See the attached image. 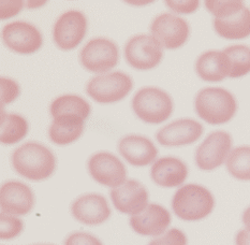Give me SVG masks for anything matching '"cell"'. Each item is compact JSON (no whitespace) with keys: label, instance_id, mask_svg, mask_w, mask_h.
<instances>
[{"label":"cell","instance_id":"cell-7","mask_svg":"<svg viewBox=\"0 0 250 245\" xmlns=\"http://www.w3.org/2000/svg\"><path fill=\"white\" fill-rule=\"evenodd\" d=\"M162 57H164L162 46L153 36H134L125 46V58L134 69H153L160 64Z\"/></svg>","mask_w":250,"mask_h":245},{"label":"cell","instance_id":"cell-3","mask_svg":"<svg viewBox=\"0 0 250 245\" xmlns=\"http://www.w3.org/2000/svg\"><path fill=\"white\" fill-rule=\"evenodd\" d=\"M215 199L208 189L197 184L178 188L172 199V209L179 219L195 222L205 219L214 210Z\"/></svg>","mask_w":250,"mask_h":245},{"label":"cell","instance_id":"cell-22","mask_svg":"<svg viewBox=\"0 0 250 245\" xmlns=\"http://www.w3.org/2000/svg\"><path fill=\"white\" fill-rule=\"evenodd\" d=\"M215 31L228 40H241L250 36V9L244 8L240 12L227 19L214 20Z\"/></svg>","mask_w":250,"mask_h":245},{"label":"cell","instance_id":"cell-13","mask_svg":"<svg viewBox=\"0 0 250 245\" xmlns=\"http://www.w3.org/2000/svg\"><path fill=\"white\" fill-rule=\"evenodd\" d=\"M111 200L116 210L124 214L137 215L148 205V192L135 179H128L111 190Z\"/></svg>","mask_w":250,"mask_h":245},{"label":"cell","instance_id":"cell-31","mask_svg":"<svg viewBox=\"0 0 250 245\" xmlns=\"http://www.w3.org/2000/svg\"><path fill=\"white\" fill-rule=\"evenodd\" d=\"M64 245H103V244L99 239L90 235V233L79 231L70 235L66 239V241H64Z\"/></svg>","mask_w":250,"mask_h":245},{"label":"cell","instance_id":"cell-25","mask_svg":"<svg viewBox=\"0 0 250 245\" xmlns=\"http://www.w3.org/2000/svg\"><path fill=\"white\" fill-rule=\"evenodd\" d=\"M229 65V77L242 78L250 72V47L247 45H232L222 51Z\"/></svg>","mask_w":250,"mask_h":245},{"label":"cell","instance_id":"cell-11","mask_svg":"<svg viewBox=\"0 0 250 245\" xmlns=\"http://www.w3.org/2000/svg\"><path fill=\"white\" fill-rule=\"evenodd\" d=\"M87 19L84 13L71 10L62 14L53 29V38L56 45L63 51L77 47L86 36Z\"/></svg>","mask_w":250,"mask_h":245},{"label":"cell","instance_id":"cell-28","mask_svg":"<svg viewBox=\"0 0 250 245\" xmlns=\"http://www.w3.org/2000/svg\"><path fill=\"white\" fill-rule=\"evenodd\" d=\"M24 224L20 219L1 212L0 214V238L2 240H11L21 235Z\"/></svg>","mask_w":250,"mask_h":245},{"label":"cell","instance_id":"cell-23","mask_svg":"<svg viewBox=\"0 0 250 245\" xmlns=\"http://www.w3.org/2000/svg\"><path fill=\"white\" fill-rule=\"evenodd\" d=\"M91 108L89 103L78 95H63L56 98L51 105L53 118L63 115H77L84 121L89 117Z\"/></svg>","mask_w":250,"mask_h":245},{"label":"cell","instance_id":"cell-20","mask_svg":"<svg viewBox=\"0 0 250 245\" xmlns=\"http://www.w3.org/2000/svg\"><path fill=\"white\" fill-rule=\"evenodd\" d=\"M84 119L77 115H63L53 119L48 129V137L57 145H68L75 142L82 135Z\"/></svg>","mask_w":250,"mask_h":245},{"label":"cell","instance_id":"cell-34","mask_svg":"<svg viewBox=\"0 0 250 245\" xmlns=\"http://www.w3.org/2000/svg\"><path fill=\"white\" fill-rule=\"evenodd\" d=\"M236 245H250V231L247 229H243L238 231L235 238Z\"/></svg>","mask_w":250,"mask_h":245},{"label":"cell","instance_id":"cell-19","mask_svg":"<svg viewBox=\"0 0 250 245\" xmlns=\"http://www.w3.org/2000/svg\"><path fill=\"white\" fill-rule=\"evenodd\" d=\"M151 179L161 187H177L186 181L188 168L176 157H162L156 160L150 169Z\"/></svg>","mask_w":250,"mask_h":245},{"label":"cell","instance_id":"cell-21","mask_svg":"<svg viewBox=\"0 0 250 245\" xmlns=\"http://www.w3.org/2000/svg\"><path fill=\"white\" fill-rule=\"evenodd\" d=\"M195 71L199 77L206 82H221L229 77V65L224 52L208 51L201 55Z\"/></svg>","mask_w":250,"mask_h":245},{"label":"cell","instance_id":"cell-6","mask_svg":"<svg viewBox=\"0 0 250 245\" xmlns=\"http://www.w3.org/2000/svg\"><path fill=\"white\" fill-rule=\"evenodd\" d=\"M119 50L115 42L106 38H95L86 43L80 53V62L88 71L104 73L117 66Z\"/></svg>","mask_w":250,"mask_h":245},{"label":"cell","instance_id":"cell-24","mask_svg":"<svg viewBox=\"0 0 250 245\" xmlns=\"http://www.w3.org/2000/svg\"><path fill=\"white\" fill-rule=\"evenodd\" d=\"M28 133V123L19 114L1 112L0 119V141L4 145H12L23 140Z\"/></svg>","mask_w":250,"mask_h":245},{"label":"cell","instance_id":"cell-5","mask_svg":"<svg viewBox=\"0 0 250 245\" xmlns=\"http://www.w3.org/2000/svg\"><path fill=\"white\" fill-rule=\"evenodd\" d=\"M132 86V79L128 74L115 71L92 78L86 86V91L97 102L113 103L127 97Z\"/></svg>","mask_w":250,"mask_h":245},{"label":"cell","instance_id":"cell-36","mask_svg":"<svg viewBox=\"0 0 250 245\" xmlns=\"http://www.w3.org/2000/svg\"><path fill=\"white\" fill-rule=\"evenodd\" d=\"M36 245H52V244H36Z\"/></svg>","mask_w":250,"mask_h":245},{"label":"cell","instance_id":"cell-4","mask_svg":"<svg viewBox=\"0 0 250 245\" xmlns=\"http://www.w3.org/2000/svg\"><path fill=\"white\" fill-rule=\"evenodd\" d=\"M132 109L141 121L161 124L172 115L173 101L170 95L157 87L141 89L132 99Z\"/></svg>","mask_w":250,"mask_h":245},{"label":"cell","instance_id":"cell-9","mask_svg":"<svg viewBox=\"0 0 250 245\" xmlns=\"http://www.w3.org/2000/svg\"><path fill=\"white\" fill-rule=\"evenodd\" d=\"M3 43L11 51L28 55L40 50L43 45L41 31L27 22H12L2 28Z\"/></svg>","mask_w":250,"mask_h":245},{"label":"cell","instance_id":"cell-29","mask_svg":"<svg viewBox=\"0 0 250 245\" xmlns=\"http://www.w3.org/2000/svg\"><path fill=\"white\" fill-rule=\"evenodd\" d=\"M187 243L188 240L186 235L177 228H172V229L167 231L164 236L150 241L148 245H187Z\"/></svg>","mask_w":250,"mask_h":245},{"label":"cell","instance_id":"cell-32","mask_svg":"<svg viewBox=\"0 0 250 245\" xmlns=\"http://www.w3.org/2000/svg\"><path fill=\"white\" fill-rule=\"evenodd\" d=\"M167 5L174 12L182 13V14H190L193 13L195 10L199 8L200 2L197 0H185V1H175V0H170L166 1Z\"/></svg>","mask_w":250,"mask_h":245},{"label":"cell","instance_id":"cell-17","mask_svg":"<svg viewBox=\"0 0 250 245\" xmlns=\"http://www.w3.org/2000/svg\"><path fill=\"white\" fill-rule=\"evenodd\" d=\"M171 224V214L164 206L150 203L140 214L130 219V226L141 236L158 237L164 233Z\"/></svg>","mask_w":250,"mask_h":245},{"label":"cell","instance_id":"cell-16","mask_svg":"<svg viewBox=\"0 0 250 245\" xmlns=\"http://www.w3.org/2000/svg\"><path fill=\"white\" fill-rule=\"evenodd\" d=\"M203 134V126L190 118L174 121L162 127L156 134V139L164 146H183L192 144Z\"/></svg>","mask_w":250,"mask_h":245},{"label":"cell","instance_id":"cell-35","mask_svg":"<svg viewBox=\"0 0 250 245\" xmlns=\"http://www.w3.org/2000/svg\"><path fill=\"white\" fill-rule=\"evenodd\" d=\"M243 223L246 226V229L250 231V206L245 210L243 214Z\"/></svg>","mask_w":250,"mask_h":245},{"label":"cell","instance_id":"cell-2","mask_svg":"<svg viewBox=\"0 0 250 245\" xmlns=\"http://www.w3.org/2000/svg\"><path fill=\"white\" fill-rule=\"evenodd\" d=\"M194 107L198 115L210 125L230 122L237 110L234 96L220 87H208L200 90L195 97Z\"/></svg>","mask_w":250,"mask_h":245},{"label":"cell","instance_id":"cell-18","mask_svg":"<svg viewBox=\"0 0 250 245\" xmlns=\"http://www.w3.org/2000/svg\"><path fill=\"white\" fill-rule=\"evenodd\" d=\"M118 151L130 165L148 166L156 160L158 150L149 139L139 134H129L121 139Z\"/></svg>","mask_w":250,"mask_h":245},{"label":"cell","instance_id":"cell-27","mask_svg":"<svg viewBox=\"0 0 250 245\" xmlns=\"http://www.w3.org/2000/svg\"><path fill=\"white\" fill-rule=\"evenodd\" d=\"M205 7L215 16V19H227L240 12L245 5L240 0H208L205 1Z\"/></svg>","mask_w":250,"mask_h":245},{"label":"cell","instance_id":"cell-12","mask_svg":"<svg viewBox=\"0 0 250 245\" xmlns=\"http://www.w3.org/2000/svg\"><path fill=\"white\" fill-rule=\"evenodd\" d=\"M90 177L107 187H118L127 182V169L115 155L99 152L92 155L87 163Z\"/></svg>","mask_w":250,"mask_h":245},{"label":"cell","instance_id":"cell-8","mask_svg":"<svg viewBox=\"0 0 250 245\" xmlns=\"http://www.w3.org/2000/svg\"><path fill=\"white\" fill-rule=\"evenodd\" d=\"M150 32L162 47L176 50L187 42L190 28L184 19L174 14L164 13L156 16L150 25Z\"/></svg>","mask_w":250,"mask_h":245},{"label":"cell","instance_id":"cell-1","mask_svg":"<svg viewBox=\"0 0 250 245\" xmlns=\"http://www.w3.org/2000/svg\"><path fill=\"white\" fill-rule=\"evenodd\" d=\"M11 161L16 173L30 181H42L50 178L56 169L53 152L38 142H27L16 149Z\"/></svg>","mask_w":250,"mask_h":245},{"label":"cell","instance_id":"cell-14","mask_svg":"<svg viewBox=\"0 0 250 245\" xmlns=\"http://www.w3.org/2000/svg\"><path fill=\"white\" fill-rule=\"evenodd\" d=\"M35 196L32 189L21 182L8 181L0 189L1 212L12 215H26L34 208Z\"/></svg>","mask_w":250,"mask_h":245},{"label":"cell","instance_id":"cell-26","mask_svg":"<svg viewBox=\"0 0 250 245\" xmlns=\"http://www.w3.org/2000/svg\"><path fill=\"white\" fill-rule=\"evenodd\" d=\"M226 165L233 178L241 181H250V146H238L231 151Z\"/></svg>","mask_w":250,"mask_h":245},{"label":"cell","instance_id":"cell-15","mask_svg":"<svg viewBox=\"0 0 250 245\" xmlns=\"http://www.w3.org/2000/svg\"><path fill=\"white\" fill-rule=\"evenodd\" d=\"M71 213L79 223L88 226H97L108 220L111 216V209L103 196L86 194L73 201Z\"/></svg>","mask_w":250,"mask_h":245},{"label":"cell","instance_id":"cell-33","mask_svg":"<svg viewBox=\"0 0 250 245\" xmlns=\"http://www.w3.org/2000/svg\"><path fill=\"white\" fill-rule=\"evenodd\" d=\"M1 3V19H9L18 14L23 8V1H3Z\"/></svg>","mask_w":250,"mask_h":245},{"label":"cell","instance_id":"cell-30","mask_svg":"<svg viewBox=\"0 0 250 245\" xmlns=\"http://www.w3.org/2000/svg\"><path fill=\"white\" fill-rule=\"evenodd\" d=\"M0 84H1V108L3 109L5 105H9L20 96L21 90L19 84L11 79L1 78Z\"/></svg>","mask_w":250,"mask_h":245},{"label":"cell","instance_id":"cell-10","mask_svg":"<svg viewBox=\"0 0 250 245\" xmlns=\"http://www.w3.org/2000/svg\"><path fill=\"white\" fill-rule=\"evenodd\" d=\"M232 138L226 132L209 134L195 152V163L204 171H210L227 161L231 153Z\"/></svg>","mask_w":250,"mask_h":245}]
</instances>
